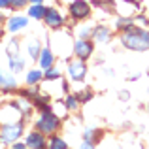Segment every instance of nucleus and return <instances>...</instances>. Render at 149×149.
<instances>
[{
  "instance_id": "obj_1",
  "label": "nucleus",
  "mask_w": 149,
  "mask_h": 149,
  "mask_svg": "<svg viewBox=\"0 0 149 149\" xmlns=\"http://www.w3.org/2000/svg\"><path fill=\"white\" fill-rule=\"evenodd\" d=\"M121 42H123V45H127L128 49L146 51V49H149V32L138 30L136 26H128L127 32L121 38Z\"/></svg>"
},
{
  "instance_id": "obj_2",
  "label": "nucleus",
  "mask_w": 149,
  "mask_h": 149,
  "mask_svg": "<svg viewBox=\"0 0 149 149\" xmlns=\"http://www.w3.org/2000/svg\"><path fill=\"white\" fill-rule=\"evenodd\" d=\"M36 127L40 128L42 134H53V132L57 130V127H58V119L53 115V113H49V109H45Z\"/></svg>"
},
{
  "instance_id": "obj_3",
  "label": "nucleus",
  "mask_w": 149,
  "mask_h": 149,
  "mask_svg": "<svg viewBox=\"0 0 149 149\" xmlns=\"http://www.w3.org/2000/svg\"><path fill=\"white\" fill-rule=\"evenodd\" d=\"M23 127L21 123H13V125H4L2 127V140L4 142H15L21 136Z\"/></svg>"
},
{
  "instance_id": "obj_4",
  "label": "nucleus",
  "mask_w": 149,
  "mask_h": 149,
  "mask_svg": "<svg viewBox=\"0 0 149 149\" xmlns=\"http://www.w3.org/2000/svg\"><path fill=\"white\" fill-rule=\"evenodd\" d=\"M70 13H72V17H76V19H85L89 13H91V8H89L87 2L77 0V2H74L72 6H70Z\"/></svg>"
},
{
  "instance_id": "obj_5",
  "label": "nucleus",
  "mask_w": 149,
  "mask_h": 149,
  "mask_svg": "<svg viewBox=\"0 0 149 149\" xmlns=\"http://www.w3.org/2000/svg\"><path fill=\"white\" fill-rule=\"evenodd\" d=\"M74 51H76V55L79 58H87L89 55L93 53V44L87 40H79L76 42V45H74Z\"/></svg>"
},
{
  "instance_id": "obj_6",
  "label": "nucleus",
  "mask_w": 149,
  "mask_h": 149,
  "mask_svg": "<svg viewBox=\"0 0 149 149\" xmlns=\"http://www.w3.org/2000/svg\"><path fill=\"white\" fill-rule=\"evenodd\" d=\"M44 19L47 21V25L49 26H53V29H57V26H61L62 25V17H61V13H58L57 10H45V15H44Z\"/></svg>"
},
{
  "instance_id": "obj_7",
  "label": "nucleus",
  "mask_w": 149,
  "mask_h": 149,
  "mask_svg": "<svg viewBox=\"0 0 149 149\" xmlns=\"http://www.w3.org/2000/svg\"><path fill=\"white\" fill-rule=\"evenodd\" d=\"M26 146L34 147V149H42L45 146V140H44V136H42L40 132H32V134L26 138Z\"/></svg>"
},
{
  "instance_id": "obj_8",
  "label": "nucleus",
  "mask_w": 149,
  "mask_h": 149,
  "mask_svg": "<svg viewBox=\"0 0 149 149\" xmlns=\"http://www.w3.org/2000/svg\"><path fill=\"white\" fill-rule=\"evenodd\" d=\"M68 72L72 76V79H81L85 76V64L83 62H72L68 66Z\"/></svg>"
},
{
  "instance_id": "obj_9",
  "label": "nucleus",
  "mask_w": 149,
  "mask_h": 149,
  "mask_svg": "<svg viewBox=\"0 0 149 149\" xmlns=\"http://www.w3.org/2000/svg\"><path fill=\"white\" fill-rule=\"evenodd\" d=\"M25 26H26V19H25V17H13V19H10V25H8V29H10L11 32H17V30L25 29Z\"/></svg>"
},
{
  "instance_id": "obj_10",
  "label": "nucleus",
  "mask_w": 149,
  "mask_h": 149,
  "mask_svg": "<svg viewBox=\"0 0 149 149\" xmlns=\"http://www.w3.org/2000/svg\"><path fill=\"white\" fill-rule=\"evenodd\" d=\"M40 62H42V68H51V64H53V53H51V49H44L40 51Z\"/></svg>"
},
{
  "instance_id": "obj_11",
  "label": "nucleus",
  "mask_w": 149,
  "mask_h": 149,
  "mask_svg": "<svg viewBox=\"0 0 149 149\" xmlns=\"http://www.w3.org/2000/svg\"><path fill=\"white\" fill-rule=\"evenodd\" d=\"M13 87H15V79L0 70V89H13Z\"/></svg>"
},
{
  "instance_id": "obj_12",
  "label": "nucleus",
  "mask_w": 149,
  "mask_h": 149,
  "mask_svg": "<svg viewBox=\"0 0 149 149\" xmlns=\"http://www.w3.org/2000/svg\"><path fill=\"white\" fill-rule=\"evenodd\" d=\"M29 15H30V17H34V19H42L45 15V8L40 6V4H36V6L29 8Z\"/></svg>"
},
{
  "instance_id": "obj_13",
  "label": "nucleus",
  "mask_w": 149,
  "mask_h": 149,
  "mask_svg": "<svg viewBox=\"0 0 149 149\" xmlns=\"http://www.w3.org/2000/svg\"><path fill=\"white\" fill-rule=\"evenodd\" d=\"M95 38L98 42H106L109 38V32H108V29H106V26H98V29L95 30Z\"/></svg>"
},
{
  "instance_id": "obj_14",
  "label": "nucleus",
  "mask_w": 149,
  "mask_h": 149,
  "mask_svg": "<svg viewBox=\"0 0 149 149\" xmlns=\"http://www.w3.org/2000/svg\"><path fill=\"white\" fill-rule=\"evenodd\" d=\"M10 66H11L13 72H21L23 70V61L17 58V57H10Z\"/></svg>"
},
{
  "instance_id": "obj_15",
  "label": "nucleus",
  "mask_w": 149,
  "mask_h": 149,
  "mask_svg": "<svg viewBox=\"0 0 149 149\" xmlns=\"http://www.w3.org/2000/svg\"><path fill=\"white\" fill-rule=\"evenodd\" d=\"M17 53H19V44L15 40H11L10 44H8V55H10V57H17Z\"/></svg>"
},
{
  "instance_id": "obj_16",
  "label": "nucleus",
  "mask_w": 149,
  "mask_h": 149,
  "mask_svg": "<svg viewBox=\"0 0 149 149\" xmlns=\"http://www.w3.org/2000/svg\"><path fill=\"white\" fill-rule=\"evenodd\" d=\"M29 55L32 58H38V55H40V44H38V42H32V44L29 45Z\"/></svg>"
},
{
  "instance_id": "obj_17",
  "label": "nucleus",
  "mask_w": 149,
  "mask_h": 149,
  "mask_svg": "<svg viewBox=\"0 0 149 149\" xmlns=\"http://www.w3.org/2000/svg\"><path fill=\"white\" fill-rule=\"evenodd\" d=\"M51 149H64L66 147V143H64V140H61V138H53V142H51Z\"/></svg>"
},
{
  "instance_id": "obj_18",
  "label": "nucleus",
  "mask_w": 149,
  "mask_h": 149,
  "mask_svg": "<svg viewBox=\"0 0 149 149\" xmlns=\"http://www.w3.org/2000/svg\"><path fill=\"white\" fill-rule=\"evenodd\" d=\"M40 77H42V74H40V72H36V70H32V72H30L29 76H26V79H29V83L32 85V83H36V81L40 79Z\"/></svg>"
},
{
  "instance_id": "obj_19",
  "label": "nucleus",
  "mask_w": 149,
  "mask_h": 149,
  "mask_svg": "<svg viewBox=\"0 0 149 149\" xmlns=\"http://www.w3.org/2000/svg\"><path fill=\"white\" fill-rule=\"evenodd\" d=\"M58 76H61V74H58L57 70H51V68L45 70V77H47V79H57Z\"/></svg>"
},
{
  "instance_id": "obj_20",
  "label": "nucleus",
  "mask_w": 149,
  "mask_h": 149,
  "mask_svg": "<svg viewBox=\"0 0 149 149\" xmlns=\"http://www.w3.org/2000/svg\"><path fill=\"white\" fill-rule=\"evenodd\" d=\"M117 26L119 29H128V26H132V23H130V19H119Z\"/></svg>"
},
{
  "instance_id": "obj_21",
  "label": "nucleus",
  "mask_w": 149,
  "mask_h": 149,
  "mask_svg": "<svg viewBox=\"0 0 149 149\" xmlns=\"http://www.w3.org/2000/svg\"><path fill=\"white\" fill-rule=\"evenodd\" d=\"M66 104H68V108H70V109H76V108H77V100H76V96H68V102H66Z\"/></svg>"
},
{
  "instance_id": "obj_22",
  "label": "nucleus",
  "mask_w": 149,
  "mask_h": 149,
  "mask_svg": "<svg viewBox=\"0 0 149 149\" xmlns=\"http://www.w3.org/2000/svg\"><path fill=\"white\" fill-rule=\"evenodd\" d=\"M26 4V0H10V6H13V8H23Z\"/></svg>"
},
{
  "instance_id": "obj_23",
  "label": "nucleus",
  "mask_w": 149,
  "mask_h": 149,
  "mask_svg": "<svg viewBox=\"0 0 149 149\" xmlns=\"http://www.w3.org/2000/svg\"><path fill=\"white\" fill-rule=\"evenodd\" d=\"M10 6V0H0V8H8Z\"/></svg>"
},
{
  "instance_id": "obj_24",
  "label": "nucleus",
  "mask_w": 149,
  "mask_h": 149,
  "mask_svg": "<svg viewBox=\"0 0 149 149\" xmlns=\"http://www.w3.org/2000/svg\"><path fill=\"white\" fill-rule=\"evenodd\" d=\"M30 2H34V4H40V2H42V0H30Z\"/></svg>"
}]
</instances>
